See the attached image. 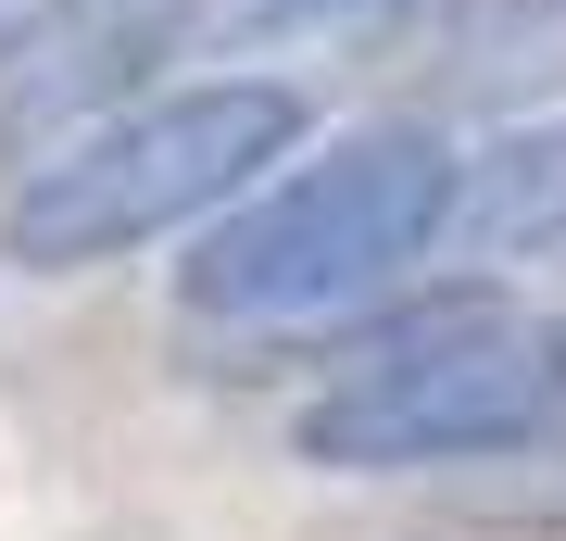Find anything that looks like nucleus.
Here are the masks:
<instances>
[{"label": "nucleus", "instance_id": "nucleus-4", "mask_svg": "<svg viewBox=\"0 0 566 541\" xmlns=\"http://www.w3.org/2000/svg\"><path fill=\"white\" fill-rule=\"evenodd\" d=\"M189 0H51L39 25L0 39V152H39L51 126H102L139 63L177 51Z\"/></svg>", "mask_w": 566, "mask_h": 541}, {"label": "nucleus", "instance_id": "nucleus-3", "mask_svg": "<svg viewBox=\"0 0 566 541\" xmlns=\"http://www.w3.org/2000/svg\"><path fill=\"white\" fill-rule=\"evenodd\" d=\"M554 428H566V327H528L491 290H453L428 315H390L353 353V378L303 403L290 454L340 479H390V466L554 454Z\"/></svg>", "mask_w": 566, "mask_h": 541}, {"label": "nucleus", "instance_id": "nucleus-6", "mask_svg": "<svg viewBox=\"0 0 566 541\" xmlns=\"http://www.w3.org/2000/svg\"><path fill=\"white\" fill-rule=\"evenodd\" d=\"M365 0H214L227 39H315V25H353Z\"/></svg>", "mask_w": 566, "mask_h": 541}, {"label": "nucleus", "instance_id": "nucleus-5", "mask_svg": "<svg viewBox=\"0 0 566 541\" xmlns=\"http://www.w3.org/2000/svg\"><path fill=\"white\" fill-rule=\"evenodd\" d=\"M453 240H491V252H566V114H554V126H516V139H491V152H465Z\"/></svg>", "mask_w": 566, "mask_h": 541}, {"label": "nucleus", "instance_id": "nucleus-2", "mask_svg": "<svg viewBox=\"0 0 566 541\" xmlns=\"http://www.w3.org/2000/svg\"><path fill=\"white\" fill-rule=\"evenodd\" d=\"M290 152H303V89H277V76L164 89L139 114H102L63 152H39V177L0 201V252L25 278H76V264H114L139 240H177V227L227 215Z\"/></svg>", "mask_w": 566, "mask_h": 541}, {"label": "nucleus", "instance_id": "nucleus-7", "mask_svg": "<svg viewBox=\"0 0 566 541\" xmlns=\"http://www.w3.org/2000/svg\"><path fill=\"white\" fill-rule=\"evenodd\" d=\"M51 13V0H0V39H13V25H39Z\"/></svg>", "mask_w": 566, "mask_h": 541}, {"label": "nucleus", "instance_id": "nucleus-1", "mask_svg": "<svg viewBox=\"0 0 566 541\" xmlns=\"http://www.w3.org/2000/svg\"><path fill=\"white\" fill-rule=\"evenodd\" d=\"M465 201V152L441 126H340L290 177H252L202 227V252L177 264V302L214 327H327L353 302L403 290L416 264H441Z\"/></svg>", "mask_w": 566, "mask_h": 541}]
</instances>
